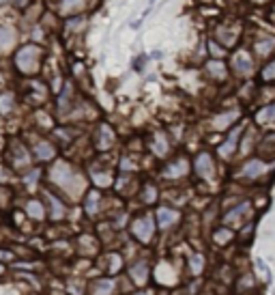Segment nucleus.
<instances>
[{"label":"nucleus","mask_w":275,"mask_h":295,"mask_svg":"<svg viewBox=\"0 0 275 295\" xmlns=\"http://www.w3.org/2000/svg\"><path fill=\"white\" fill-rule=\"evenodd\" d=\"M187 172V162L185 160H174L172 164H168V166H166V170H164V175L166 177H183Z\"/></svg>","instance_id":"423d86ee"},{"label":"nucleus","mask_w":275,"mask_h":295,"mask_svg":"<svg viewBox=\"0 0 275 295\" xmlns=\"http://www.w3.org/2000/svg\"><path fill=\"white\" fill-rule=\"evenodd\" d=\"M97 203H99V194H97V192H90L88 198H86V211H88V213H95V211H97Z\"/></svg>","instance_id":"f3484780"},{"label":"nucleus","mask_w":275,"mask_h":295,"mask_svg":"<svg viewBox=\"0 0 275 295\" xmlns=\"http://www.w3.org/2000/svg\"><path fill=\"white\" fill-rule=\"evenodd\" d=\"M206 71H208V74H213V76H217V78L226 76V67H224V63H220V61H211V63H208Z\"/></svg>","instance_id":"f8f14e48"},{"label":"nucleus","mask_w":275,"mask_h":295,"mask_svg":"<svg viewBox=\"0 0 275 295\" xmlns=\"http://www.w3.org/2000/svg\"><path fill=\"white\" fill-rule=\"evenodd\" d=\"M196 172L200 177H213V160L208 153H200L196 160Z\"/></svg>","instance_id":"7ed1b4c3"},{"label":"nucleus","mask_w":275,"mask_h":295,"mask_svg":"<svg viewBox=\"0 0 275 295\" xmlns=\"http://www.w3.org/2000/svg\"><path fill=\"white\" fill-rule=\"evenodd\" d=\"M275 117V104L269 106V108H264L262 112H260V119H273Z\"/></svg>","instance_id":"b1692460"},{"label":"nucleus","mask_w":275,"mask_h":295,"mask_svg":"<svg viewBox=\"0 0 275 295\" xmlns=\"http://www.w3.org/2000/svg\"><path fill=\"white\" fill-rule=\"evenodd\" d=\"M0 258H11V254L9 252H0Z\"/></svg>","instance_id":"a878e982"},{"label":"nucleus","mask_w":275,"mask_h":295,"mask_svg":"<svg viewBox=\"0 0 275 295\" xmlns=\"http://www.w3.org/2000/svg\"><path fill=\"white\" fill-rule=\"evenodd\" d=\"M271 50H275V39L273 37H262V39L256 41V54L258 56H266Z\"/></svg>","instance_id":"9d476101"},{"label":"nucleus","mask_w":275,"mask_h":295,"mask_svg":"<svg viewBox=\"0 0 275 295\" xmlns=\"http://www.w3.org/2000/svg\"><path fill=\"white\" fill-rule=\"evenodd\" d=\"M273 78H275V61H271L262 69V80H273Z\"/></svg>","instance_id":"412c9836"},{"label":"nucleus","mask_w":275,"mask_h":295,"mask_svg":"<svg viewBox=\"0 0 275 295\" xmlns=\"http://www.w3.org/2000/svg\"><path fill=\"white\" fill-rule=\"evenodd\" d=\"M238 136H241V127H234V129H232V132H230V136H228V140H226V142H224V145L220 147V155H224V157H230V155H232V153H234Z\"/></svg>","instance_id":"39448f33"},{"label":"nucleus","mask_w":275,"mask_h":295,"mask_svg":"<svg viewBox=\"0 0 275 295\" xmlns=\"http://www.w3.org/2000/svg\"><path fill=\"white\" fill-rule=\"evenodd\" d=\"M132 276L136 278V282H144V280H146V265H144V263H140V269H138V265H136V267L132 269Z\"/></svg>","instance_id":"a211bd4d"},{"label":"nucleus","mask_w":275,"mask_h":295,"mask_svg":"<svg viewBox=\"0 0 275 295\" xmlns=\"http://www.w3.org/2000/svg\"><path fill=\"white\" fill-rule=\"evenodd\" d=\"M82 5H84V0H62V3H60V9H62L64 13H71V11H78Z\"/></svg>","instance_id":"dca6fc26"},{"label":"nucleus","mask_w":275,"mask_h":295,"mask_svg":"<svg viewBox=\"0 0 275 295\" xmlns=\"http://www.w3.org/2000/svg\"><path fill=\"white\" fill-rule=\"evenodd\" d=\"M34 151H37V157H39V160H50V157L54 155V149L50 147L48 142H39Z\"/></svg>","instance_id":"ddd939ff"},{"label":"nucleus","mask_w":275,"mask_h":295,"mask_svg":"<svg viewBox=\"0 0 275 295\" xmlns=\"http://www.w3.org/2000/svg\"><path fill=\"white\" fill-rule=\"evenodd\" d=\"M200 269H202V256L196 254V256L192 258V271H194V274H198Z\"/></svg>","instance_id":"5701e85b"},{"label":"nucleus","mask_w":275,"mask_h":295,"mask_svg":"<svg viewBox=\"0 0 275 295\" xmlns=\"http://www.w3.org/2000/svg\"><path fill=\"white\" fill-rule=\"evenodd\" d=\"M234 69L238 71V74H243V76H248L250 71H252V61L248 59V54H236L234 56Z\"/></svg>","instance_id":"1a4fd4ad"},{"label":"nucleus","mask_w":275,"mask_h":295,"mask_svg":"<svg viewBox=\"0 0 275 295\" xmlns=\"http://www.w3.org/2000/svg\"><path fill=\"white\" fill-rule=\"evenodd\" d=\"M13 33H9V28H0V48H6V43H11Z\"/></svg>","instance_id":"aec40b11"},{"label":"nucleus","mask_w":275,"mask_h":295,"mask_svg":"<svg viewBox=\"0 0 275 295\" xmlns=\"http://www.w3.org/2000/svg\"><path fill=\"white\" fill-rule=\"evenodd\" d=\"M250 209V205L248 203H243V205H238V207H234V209L232 211H228L226 215H224V220H226V222H234L236 218H238V215H243L245 211H248Z\"/></svg>","instance_id":"4468645a"},{"label":"nucleus","mask_w":275,"mask_h":295,"mask_svg":"<svg viewBox=\"0 0 275 295\" xmlns=\"http://www.w3.org/2000/svg\"><path fill=\"white\" fill-rule=\"evenodd\" d=\"M134 233L140 241L150 239V235H153V220H150V215H144V218H138L134 222Z\"/></svg>","instance_id":"f03ea898"},{"label":"nucleus","mask_w":275,"mask_h":295,"mask_svg":"<svg viewBox=\"0 0 275 295\" xmlns=\"http://www.w3.org/2000/svg\"><path fill=\"white\" fill-rule=\"evenodd\" d=\"M0 106H2V108H0V110H2V112H6V110H9V108H11V97H9V95H4L2 99H0Z\"/></svg>","instance_id":"393cba45"},{"label":"nucleus","mask_w":275,"mask_h":295,"mask_svg":"<svg viewBox=\"0 0 275 295\" xmlns=\"http://www.w3.org/2000/svg\"><path fill=\"white\" fill-rule=\"evenodd\" d=\"M157 198V190L153 188V185H146V188H144V200H146V203H153V200Z\"/></svg>","instance_id":"4be33fe9"},{"label":"nucleus","mask_w":275,"mask_h":295,"mask_svg":"<svg viewBox=\"0 0 275 295\" xmlns=\"http://www.w3.org/2000/svg\"><path fill=\"white\" fill-rule=\"evenodd\" d=\"M39 56H41V50L34 48V46H26L20 50L18 54V65L20 69L24 71H34L37 69V63H39Z\"/></svg>","instance_id":"f257e3e1"},{"label":"nucleus","mask_w":275,"mask_h":295,"mask_svg":"<svg viewBox=\"0 0 275 295\" xmlns=\"http://www.w3.org/2000/svg\"><path fill=\"white\" fill-rule=\"evenodd\" d=\"M112 142H114V134H112V129L108 127V125H101V127H99V138H97L99 149H108V147H112Z\"/></svg>","instance_id":"6e6552de"},{"label":"nucleus","mask_w":275,"mask_h":295,"mask_svg":"<svg viewBox=\"0 0 275 295\" xmlns=\"http://www.w3.org/2000/svg\"><path fill=\"white\" fill-rule=\"evenodd\" d=\"M266 170V164L262 162V160H250L248 164L243 166V177H248V179H256V177H260L262 172Z\"/></svg>","instance_id":"20e7f679"},{"label":"nucleus","mask_w":275,"mask_h":295,"mask_svg":"<svg viewBox=\"0 0 275 295\" xmlns=\"http://www.w3.org/2000/svg\"><path fill=\"white\" fill-rule=\"evenodd\" d=\"M157 220H159V226H162V228H168L172 222L176 220V211L168 209V207H162V209L157 211Z\"/></svg>","instance_id":"0eeeda50"},{"label":"nucleus","mask_w":275,"mask_h":295,"mask_svg":"<svg viewBox=\"0 0 275 295\" xmlns=\"http://www.w3.org/2000/svg\"><path fill=\"white\" fill-rule=\"evenodd\" d=\"M238 117V112H226V114H222V117H217L215 119V127H228V123L230 121H234Z\"/></svg>","instance_id":"2eb2a0df"},{"label":"nucleus","mask_w":275,"mask_h":295,"mask_svg":"<svg viewBox=\"0 0 275 295\" xmlns=\"http://www.w3.org/2000/svg\"><path fill=\"white\" fill-rule=\"evenodd\" d=\"M112 289H114L112 280H99V282L92 286V293H95V295H110Z\"/></svg>","instance_id":"9b49d317"},{"label":"nucleus","mask_w":275,"mask_h":295,"mask_svg":"<svg viewBox=\"0 0 275 295\" xmlns=\"http://www.w3.org/2000/svg\"><path fill=\"white\" fill-rule=\"evenodd\" d=\"M28 211H30L32 218H43V207L37 200H30V203H28Z\"/></svg>","instance_id":"6ab92c4d"}]
</instances>
